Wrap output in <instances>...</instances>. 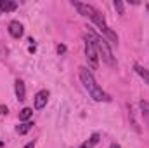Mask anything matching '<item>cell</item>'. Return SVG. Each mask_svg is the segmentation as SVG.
<instances>
[{
	"label": "cell",
	"mask_w": 149,
	"mask_h": 148,
	"mask_svg": "<svg viewBox=\"0 0 149 148\" xmlns=\"http://www.w3.org/2000/svg\"><path fill=\"white\" fill-rule=\"evenodd\" d=\"M78 70H80V80H81L83 87L88 91V94L92 96V99H94V101H109V99H111V98H109V94H108V92H104V91L97 85V82H95L94 75H92V72H88V68L80 66Z\"/></svg>",
	"instance_id": "6da1fadb"
},
{
	"label": "cell",
	"mask_w": 149,
	"mask_h": 148,
	"mask_svg": "<svg viewBox=\"0 0 149 148\" xmlns=\"http://www.w3.org/2000/svg\"><path fill=\"white\" fill-rule=\"evenodd\" d=\"M90 33H92L94 44H95V47H97V54H99V58H102V61H104L106 65L114 66V65H116V59H114V56H113L111 49H109V44H108V40H106L104 37H97L94 32H90Z\"/></svg>",
	"instance_id": "7a4b0ae2"
},
{
	"label": "cell",
	"mask_w": 149,
	"mask_h": 148,
	"mask_svg": "<svg viewBox=\"0 0 149 148\" xmlns=\"http://www.w3.org/2000/svg\"><path fill=\"white\" fill-rule=\"evenodd\" d=\"M85 58H87L88 66L92 70L99 68V54H97V47L94 44V38H92L90 32H88V35H85Z\"/></svg>",
	"instance_id": "3957f363"
},
{
	"label": "cell",
	"mask_w": 149,
	"mask_h": 148,
	"mask_svg": "<svg viewBox=\"0 0 149 148\" xmlns=\"http://www.w3.org/2000/svg\"><path fill=\"white\" fill-rule=\"evenodd\" d=\"M74 9L81 14V16H85V18H92L95 12H97V9L95 7H92V5H88V4H81V2H73Z\"/></svg>",
	"instance_id": "277c9868"
},
{
	"label": "cell",
	"mask_w": 149,
	"mask_h": 148,
	"mask_svg": "<svg viewBox=\"0 0 149 148\" xmlns=\"http://www.w3.org/2000/svg\"><path fill=\"white\" fill-rule=\"evenodd\" d=\"M47 101H49V91H38L37 96H35V110H42L47 106Z\"/></svg>",
	"instance_id": "5b68a950"
},
{
	"label": "cell",
	"mask_w": 149,
	"mask_h": 148,
	"mask_svg": "<svg viewBox=\"0 0 149 148\" xmlns=\"http://www.w3.org/2000/svg\"><path fill=\"white\" fill-rule=\"evenodd\" d=\"M9 33L14 38H21L23 33H24V28H23V25L19 21H10L9 23Z\"/></svg>",
	"instance_id": "8992f818"
},
{
	"label": "cell",
	"mask_w": 149,
	"mask_h": 148,
	"mask_svg": "<svg viewBox=\"0 0 149 148\" xmlns=\"http://www.w3.org/2000/svg\"><path fill=\"white\" fill-rule=\"evenodd\" d=\"M17 9V4L12 2V0H0V14L3 12H12Z\"/></svg>",
	"instance_id": "52a82bcc"
},
{
	"label": "cell",
	"mask_w": 149,
	"mask_h": 148,
	"mask_svg": "<svg viewBox=\"0 0 149 148\" xmlns=\"http://www.w3.org/2000/svg\"><path fill=\"white\" fill-rule=\"evenodd\" d=\"M99 140H101V134H99V132H94L88 140H85V141H83L78 148H94L97 143H99Z\"/></svg>",
	"instance_id": "ba28073f"
},
{
	"label": "cell",
	"mask_w": 149,
	"mask_h": 148,
	"mask_svg": "<svg viewBox=\"0 0 149 148\" xmlns=\"http://www.w3.org/2000/svg\"><path fill=\"white\" fill-rule=\"evenodd\" d=\"M16 96L19 101H24L26 99V87H24V82L23 80H16Z\"/></svg>",
	"instance_id": "9c48e42d"
},
{
	"label": "cell",
	"mask_w": 149,
	"mask_h": 148,
	"mask_svg": "<svg viewBox=\"0 0 149 148\" xmlns=\"http://www.w3.org/2000/svg\"><path fill=\"white\" fill-rule=\"evenodd\" d=\"M134 70H135V73L139 75V77H141V78H142V80L149 85V70H148V68H144L142 65L135 63V65H134Z\"/></svg>",
	"instance_id": "30bf717a"
},
{
	"label": "cell",
	"mask_w": 149,
	"mask_h": 148,
	"mask_svg": "<svg viewBox=\"0 0 149 148\" xmlns=\"http://www.w3.org/2000/svg\"><path fill=\"white\" fill-rule=\"evenodd\" d=\"M139 106H141V111H142V118H144V122L149 124V101H141L139 103Z\"/></svg>",
	"instance_id": "8fae6325"
},
{
	"label": "cell",
	"mask_w": 149,
	"mask_h": 148,
	"mask_svg": "<svg viewBox=\"0 0 149 148\" xmlns=\"http://www.w3.org/2000/svg\"><path fill=\"white\" fill-rule=\"evenodd\" d=\"M31 115H33V108L26 106V108H23V110L19 111V120H23V122H30Z\"/></svg>",
	"instance_id": "7c38bea8"
},
{
	"label": "cell",
	"mask_w": 149,
	"mask_h": 148,
	"mask_svg": "<svg viewBox=\"0 0 149 148\" xmlns=\"http://www.w3.org/2000/svg\"><path fill=\"white\" fill-rule=\"evenodd\" d=\"M31 125H33V122H24V124H21V125L16 127V132H17V134H26V132L31 129Z\"/></svg>",
	"instance_id": "4fadbf2b"
},
{
	"label": "cell",
	"mask_w": 149,
	"mask_h": 148,
	"mask_svg": "<svg viewBox=\"0 0 149 148\" xmlns=\"http://www.w3.org/2000/svg\"><path fill=\"white\" fill-rule=\"evenodd\" d=\"M114 9H116L120 14H123V12H125V5H123V2H120V0H114Z\"/></svg>",
	"instance_id": "5bb4252c"
},
{
	"label": "cell",
	"mask_w": 149,
	"mask_h": 148,
	"mask_svg": "<svg viewBox=\"0 0 149 148\" xmlns=\"http://www.w3.org/2000/svg\"><path fill=\"white\" fill-rule=\"evenodd\" d=\"M57 52H59V54L66 52V45H57Z\"/></svg>",
	"instance_id": "9a60e30c"
},
{
	"label": "cell",
	"mask_w": 149,
	"mask_h": 148,
	"mask_svg": "<svg viewBox=\"0 0 149 148\" xmlns=\"http://www.w3.org/2000/svg\"><path fill=\"white\" fill-rule=\"evenodd\" d=\"M3 113H7V106H2L0 105V115H3Z\"/></svg>",
	"instance_id": "2e32d148"
},
{
	"label": "cell",
	"mask_w": 149,
	"mask_h": 148,
	"mask_svg": "<svg viewBox=\"0 0 149 148\" xmlns=\"http://www.w3.org/2000/svg\"><path fill=\"white\" fill-rule=\"evenodd\" d=\"M24 148H35V141H30V143H28Z\"/></svg>",
	"instance_id": "e0dca14e"
},
{
	"label": "cell",
	"mask_w": 149,
	"mask_h": 148,
	"mask_svg": "<svg viewBox=\"0 0 149 148\" xmlns=\"http://www.w3.org/2000/svg\"><path fill=\"white\" fill-rule=\"evenodd\" d=\"M109 148H121V147H120L118 143H113V145H111V147H109Z\"/></svg>",
	"instance_id": "ac0fdd59"
},
{
	"label": "cell",
	"mask_w": 149,
	"mask_h": 148,
	"mask_svg": "<svg viewBox=\"0 0 149 148\" xmlns=\"http://www.w3.org/2000/svg\"><path fill=\"white\" fill-rule=\"evenodd\" d=\"M148 11H149V4H148Z\"/></svg>",
	"instance_id": "d6986e66"
}]
</instances>
